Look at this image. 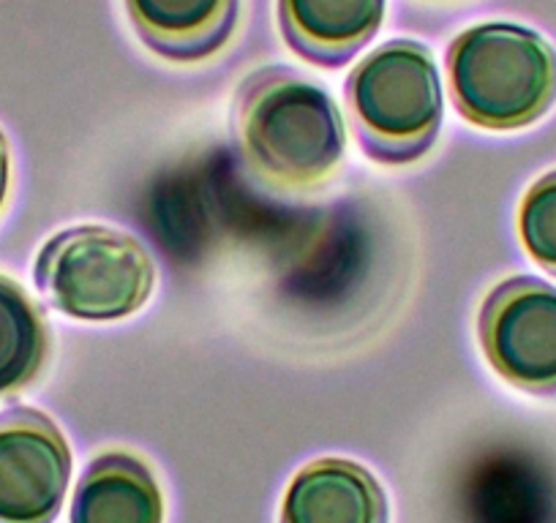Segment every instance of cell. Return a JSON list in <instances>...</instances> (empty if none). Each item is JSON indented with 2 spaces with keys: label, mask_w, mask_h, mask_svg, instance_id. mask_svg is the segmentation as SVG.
Segmentation results:
<instances>
[{
  "label": "cell",
  "mask_w": 556,
  "mask_h": 523,
  "mask_svg": "<svg viewBox=\"0 0 556 523\" xmlns=\"http://www.w3.org/2000/svg\"><path fill=\"white\" fill-rule=\"evenodd\" d=\"M238 135L256 175L278 189H317L344 162V123L333 99L290 72H265L245 85Z\"/></svg>",
  "instance_id": "cell-1"
},
{
  "label": "cell",
  "mask_w": 556,
  "mask_h": 523,
  "mask_svg": "<svg viewBox=\"0 0 556 523\" xmlns=\"http://www.w3.org/2000/svg\"><path fill=\"white\" fill-rule=\"evenodd\" d=\"M456 106L491 131L532 126L556 101V50L534 30L485 23L451 47Z\"/></svg>",
  "instance_id": "cell-2"
},
{
  "label": "cell",
  "mask_w": 556,
  "mask_h": 523,
  "mask_svg": "<svg viewBox=\"0 0 556 523\" xmlns=\"http://www.w3.org/2000/svg\"><path fill=\"white\" fill-rule=\"evenodd\" d=\"M357 140L384 164H406L431 151L442 123V88L434 58L417 41H390L350 77Z\"/></svg>",
  "instance_id": "cell-3"
},
{
  "label": "cell",
  "mask_w": 556,
  "mask_h": 523,
  "mask_svg": "<svg viewBox=\"0 0 556 523\" xmlns=\"http://www.w3.org/2000/svg\"><path fill=\"white\" fill-rule=\"evenodd\" d=\"M36 284L58 311L106 322L146 306L153 292V262L128 234L77 227L41 248Z\"/></svg>",
  "instance_id": "cell-4"
},
{
  "label": "cell",
  "mask_w": 556,
  "mask_h": 523,
  "mask_svg": "<svg viewBox=\"0 0 556 523\" xmlns=\"http://www.w3.org/2000/svg\"><path fill=\"white\" fill-rule=\"evenodd\" d=\"M480 344L502 379L556 396V286L529 276L502 281L480 311Z\"/></svg>",
  "instance_id": "cell-5"
},
{
  "label": "cell",
  "mask_w": 556,
  "mask_h": 523,
  "mask_svg": "<svg viewBox=\"0 0 556 523\" xmlns=\"http://www.w3.org/2000/svg\"><path fill=\"white\" fill-rule=\"evenodd\" d=\"M72 477L61 429L36 409L0 414V523H52Z\"/></svg>",
  "instance_id": "cell-6"
},
{
  "label": "cell",
  "mask_w": 556,
  "mask_h": 523,
  "mask_svg": "<svg viewBox=\"0 0 556 523\" xmlns=\"http://www.w3.org/2000/svg\"><path fill=\"white\" fill-rule=\"evenodd\" d=\"M281 523H388V499L368 469L323 458L295 474Z\"/></svg>",
  "instance_id": "cell-7"
},
{
  "label": "cell",
  "mask_w": 556,
  "mask_h": 523,
  "mask_svg": "<svg viewBox=\"0 0 556 523\" xmlns=\"http://www.w3.org/2000/svg\"><path fill=\"white\" fill-rule=\"evenodd\" d=\"M292 50L323 66H341L379 30L384 0H278Z\"/></svg>",
  "instance_id": "cell-8"
},
{
  "label": "cell",
  "mask_w": 556,
  "mask_h": 523,
  "mask_svg": "<svg viewBox=\"0 0 556 523\" xmlns=\"http://www.w3.org/2000/svg\"><path fill=\"white\" fill-rule=\"evenodd\" d=\"M134 28L173 61L213 55L238 23V0H126Z\"/></svg>",
  "instance_id": "cell-9"
},
{
  "label": "cell",
  "mask_w": 556,
  "mask_h": 523,
  "mask_svg": "<svg viewBox=\"0 0 556 523\" xmlns=\"http://www.w3.org/2000/svg\"><path fill=\"white\" fill-rule=\"evenodd\" d=\"M72 523H164L156 477L128 452L96 458L74 494Z\"/></svg>",
  "instance_id": "cell-10"
},
{
  "label": "cell",
  "mask_w": 556,
  "mask_h": 523,
  "mask_svg": "<svg viewBox=\"0 0 556 523\" xmlns=\"http://www.w3.org/2000/svg\"><path fill=\"white\" fill-rule=\"evenodd\" d=\"M50 349L45 317L20 284L0 276V398L39 377Z\"/></svg>",
  "instance_id": "cell-11"
},
{
  "label": "cell",
  "mask_w": 556,
  "mask_h": 523,
  "mask_svg": "<svg viewBox=\"0 0 556 523\" xmlns=\"http://www.w3.org/2000/svg\"><path fill=\"white\" fill-rule=\"evenodd\" d=\"M518 229L529 256L556 276V173L543 175L527 191L518 213Z\"/></svg>",
  "instance_id": "cell-12"
},
{
  "label": "cell",
  "mask_w": 556,
  "mask_h": 523,
  "mask_svg": "<svg viewBox=\"0 0 556 523\" xmlns=\"http://www.w3.org/2000/svg\"><path fill=\"white\" fill-rule=\"evenodd\" d=\"M7 191H9V145L0 135V207L7 202Z\"/></svg>",
  "instance_id": "cell-13"
}]
</instances>
